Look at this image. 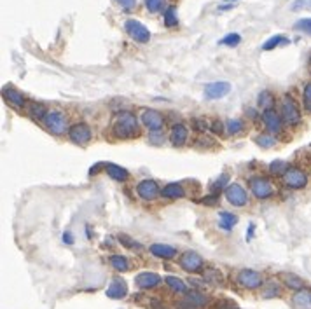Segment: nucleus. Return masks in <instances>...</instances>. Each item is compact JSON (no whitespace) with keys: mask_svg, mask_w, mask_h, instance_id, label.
<instances>
[{"mask_svg":"<svg viewBox=\"0 0 311 309\" xmlns=\"http://www.w3.org/2000/svg\"><path fill=\"white\" fill-rule=\"evenodd\" d=\"M114 135L117 138H131L138 135V121L135 114L121 112L114 121Z\"/></svg>","mask_w":311,"mask_h":309,"instance_id":"f257e3e1","label":"nucleus"},{"mask_svg":"<svg viewBox=\"0 0 311 309\" xmlns=\"http://www.w3.org/2000/svg\"><path fill=\"white\" fill-rule=\"evenodd\" d=\"M44 126L46 130L53 135H63L65 131H68V121H66V116L58 110H53V112H47V116L44 117Z\"/></svg>","mask_w":311,"mask_h":309,"instance_id":"f03ea898","label":"nucleus"},{"mask_svg":"<svg viewBox=\"0 0 311 309\" xmlns=\"http://www.w3.org/2000/svg\"><path fill=\"white\" fill-rule=\"evenodd\" d=\"M282 117L283 121L287 122L289 126H297L301 124V109H299V105L294 101L292 97H283L282 100Z\"/></svg>","mask_w":311,"mask_h":309,"instance_id":"7ed1b4c3","label":"nucleus"},{"mask_svg":"<svg viewBox=\"0 0 311 309\" xmlns=\"http://www.w3.org/2000/svg\"><path fill=\"white\" fill-rule=\"evenodd\" d=\"M250 189H252V194L257 199H268V197L274 196L276 189L271 184V180L264 178V176H255V178L250 180Z\"/></svg>","mask_w":311,"mask_h":309,"instance_id":"20e7f679","label":"nucleus"},{"mask_svg":"<svg viewBox=\"0 0 311 309\" xmlns=\"http://www.w3.org/2000/svg\"><path fill=\"white\" fill-rule=\"evenodd\" d=\"M236 281L240 287H243L247 290H257L264 283L261 272L253 271V269H243V271H240L236 276Z\"/></svg>","mask_w":311,"mask_h":309,"instance_id":"39448f33","label":"nucleus"},{"mask_svg":"<svg viewBox=\"0 0 311 309\" xmlns=\"http://www.w3.org/2000/svg\"><path fill=\"white\" fill-rule=\"evenodd\" d=\"M124 30H126V34H128L133 40L140 42V44H145V42H149V39H150V32L147 30V26L142 25L140 21H137V19L126 21Z\"/></svg>","mask_w":311,"mask_h":309,"instance_id":"423d86ee","label":"nucleus"},{"mask_svg":"<svg viewBox=\"0 0 311 309\" xmlns=\"http://www.w3.org/2000/svg\"><path fill=\"white\" fill-rule=\"evenodd\" d=\"M283 184L290 189H304L308 185V175L299 168H289L283 173Z\"/></svg>","mask_w":311,"mask_h":309,"instance_id":"0eeeda50","label":"nucleus"},{"mask_svg":"<svg viewBox=\"0 0 311 309\" xmlns=\"http://www.w3.org/2000/svg\"><path fill=\"white\" fill-rule=\"evenodd\" d=\"M179 266L187 272H198L203 269V259L196 251H184L182 257L179 259Z\"/></svg>","mask_w":311,"mask_h":309,"instance_id":"6e6552de","label":"nucleus"},{"mask_svg":"<svg viewBox=\"0 0 311 309\" xmlns=\"http://www.w3.org/2000/svg\"><path fill=\"white\" fill-rule=\"evenodd\" d=\"M226 199L231 203L232 206H245L249 203V194L241 185L238 184H231L226 187Z\"/></svg>","mask_w":311,"mask_h":309,"instance_id":"1a4fd4ad","label":"nucleus"},{"mask_svg":"<svg viewBox=\"0 0 311 309\" xmlns=\"http://www.w3.org/2000/svg\"><path fill=\"white\" fill-rule=\"evenodd\" d=\"M68 136L74 143H79V145H86L89 140H91V130L86 122H77V124L70 126L68 130Z\"/></svg>","mask_w":311,"mask_h":309,"instance_id":"9d476101","label":"nucleus"},{"mask_svg":"<svg viewBox=\"0 0 311 309\" xmlns=\"http://www.w3.org/2000/svg\"><path fill=\"white\" fill-rule=\"evenodd\" d=\"M229 93H231V84L226 82V80L210 82L207 84V88H205V97H207L208 100H219V98H224Z\"/></svg>","mask_w":311,"mask_h":309,"instance_id":"9b49d317","label":"nucleus"},{"mask_svg":"<svg viewBox=\"0 0 311 309\" xmlns=\"http://www.w3.org/2000/svg\"><path fill=\"white\" fill-rule=\"evenodd\" d=\"M142 124L145 126L149 131H161L165 126V119L159 112L156 110H144L142 112Z\"/></svg>","mask_w":311,"mask_h":309,"instance_id":"f8f14e48","label":"nucleus"},{"mask_svg":"<svg viewBox=\"0 0 311 309\" xmlns=\"http://www.w3.org/2000/svg\"><path fill=\"white\" fill-rule=\"evenodd\" d=\"M262 121H264L268 131H271V133H280V131H282L283 117L282 114H278L274 109L264 110V112H262Z\"/></svg>","mask_w":311,"mask_h":309,"instance_id":"ddd939ff","label":"nucleus"},{"mask_svg":"<svg viewBox=\"0 0 311 309\" xmlns=\"http://www.w3.org/2000/svg\"><path fill=\"white\" fill-rule=\"evenodd\" d=\"M105 295L108 299H116V301L117 299H124L128 295V285H126V281L123 278H114L110 281V285H108V289L105 290Z\"/></svg>","mask_w":311,"mask_h":309,"instance_id":"4468645a","label":"nucleus"},{"mask_svg":"<svg viewBox=\"0 0 311 309\" xmlns=\"http://www.w3.org/2000/svg\"><path fill=\"white\" fill-rule=\"evenodd\" d=\"M135 283H137L138 289L142 290H150V289H156L159 283H161V276L156 274V272H140V274L135 278Z\"/></svg>","mask_w":311,"mask_h":309,"instance_id":"2eb2a0df","label":"nucleus"},{"mask_svg":"<svg viewBox=\"0 0 311 309\" xmlns=\"http://www.w3.org/2000/svg\"><path fill=\"white\" fill-rule=\"evenodd\" d=\"M137 193L142 199L150 201V199H156V197H158L159 187L154 180H142V182H138V185H137Z\"/></svg>","mask_w":311,"mask_h":309,"instance_id":"dca6fc26","label":"nucleus"},{"mask_svg":"<svg viewBox=\"0 0 311 309\" xmlns=\"http://www.w3.org/2000/svg\"><path fill=\"white\" fill-rule=\"evenodd\" d=\"M292 308L294 309H311V290H297L292 295Z\"/></svg>","mask_w":311,"mask_h":309,"instance_id":"f3484780","label":"nucleus"},{"mask_svg":"<svg viewBox=\"0 0 311 309\" xmlns=\"http://www.w3.org/2000/svg\"><path fill=\"white\" fill-rule=\"evenodd\" d=\"M149 251L154 257H159V259H173L177 250L170 245H163V243H154L149 247Z\"/></svg>","mask_w":311,"mask_h":309,"instance_id":"a211bd4d","label":"nucleus"},{"mask_svg":"<svg viewBox=\"0 0 311 309\" xmlns=\"http://www.w3.org/2000/svg\"><path fill=\"white\" fill-rule=\"evenodd\" d=\"M2 95H4V98L9 101V103L14 105V107H18V109L25 107V97H23V95H21L18 89H14V88H4Z\"/></svg>","mask_w":311,"mask_h":309,"instance_id":"6ab92c4d","label":"nucleus"},{"mask_svg":"<svg viewBox=\"0 0 311 309\" xmlns=\"http://www.w3.org/2000/svg\"><path fill=\"white\" fill-rule=\"evenodd\" d=\"M170 140L175 147H182L187 142V128L184 124L173 126V130L170 133Z\"/></svg>","mask_w":311,"mask_h":309,"instance_id":"aec40b11","label":"nucleus"},{"mask_svg":"<svg viewBox=\"0 0 311 309\" xmlns=\"http://www.w3.org/2000/svg\"><path fill=\"white\" fill-rule=\"evenodd\" d=\"M282 280L283 283H285L287 289H290V290H303L304 289V281L299 278V276L292 274V272H285V274H282Z\"/></svg>","mask_w":311,"mask_h":309,"instance_id":"412c9836","label":"nucleus"},{"mask_svg":"<svg viewBox=\"0 0 311 309\" xmlns=\"http://www.w3.org/2000/svg\"><path fill=\"white\" fill-rule=\"evenodd\" d=\"M161 194L168 199H179V197H184L186 193H184V189L180 184H168L165 185V189L161 191Z\"/></svg>","mask_w":311,"mask_h":309,"instance_id":"4be33fe9","label":"nucleus"},{"mask_svg":"<svg viewBox=\"0 0 311 309\" xmlns=\"http://www.w3.org/2000/svg\"><path fill=\"white\" fill-rule=\"evenodd\" d=\"M107 173L110 178H114L116 182H124L126 178L129 176L128 170H124V168H121V166H116V164H107Z\"/></svg>","mask_w":311,"mask_h":309,"instance_id":"5701e85b","label":"nucleus"},{"mask_svg":"<svg viewBox=\"0 0 311 309\" xmlns=\"http://www.w3.org/2000/svg\"><path fill=\"white\" fill-rule=\"evenodd\" d=\"M108 262H110V266L119 272L129 271V260L126 259L124 255H112V257L108 259Z\"/></svg>","mask_w":311,"mask_h":309,"instance_id":"b1692460","label":"nucleus"},{"mask_svg":"<svg viewBox=\"0 0 311 309\" xmlns=\"http://www.w3.org/2000/svg\"><path fill=\"white\" fill-rule=\"evenodd\" d=\"M165 281L175 293H187L189 292V290H187V285L184 283L180 278H177V276H166Z\"/></svg>","mask_w":311,"mask_h":309,"instance_id":"393cba45","label":"nucleus"},{"mask_svg":"<svg viewBox=\"0 0 311 309\" xmlns=\"http://www.w3.org/2000/svg\"><path fill=\"white\" fill-rule=\"evenodd\" d=\"M184 297H186L189 302H192V304H194L198 309L208 304V295H207V293H203V292H187Z\"/></svg>","mask_w":311,"mask_h":309,"instance_id":"a878e982","label":"nucleus"},{"mask_svg":"<svg viewBox=\"0 0 311 309\" xmlns=\"http://www.w3.org/2000/svg\"><path fill=\"white\" fill-rule=\"evenodd\" d=\"M28 114H30V117L37 119V121H39V119H42V121H44V117L47 116V109L42 103L33 101V103L28 105Z\"/></svg>","mask_w":311,"mask_h":309,"instance_id":"bb28decb","label":"nucleus"},{"mask_svg":"<svg viewBox=\"0 0 311 309\" xmlns=\"http://www.w3.org/2000/svg\"><path fill=\"white\" fill-rule=\"evenodd\" d=\"M238 222L236 215H231L228 212H220V222H219V227L224 231H231L234 227V224Z\"/></svg>","mask_w":311,"mask_h":309,"instance_id":"cd10ccee","label":"nucleus"},{"mask_svg":"<svg viewBox=\"0 0 311 309\" xmlns=\"http://www.w3.org/2000/svg\"><path fill=\"white\" fill-rule=\"evenodd\" d=\"M283 44H289V39L283 37V35H274V37H271L270 40L264 42L262 49H264V51H271V49H274V47L283 46Z\"/></svg>","mask_w":311,"mask_h":309,"instance_id":"c85d7f7f","label":"nucleus"},{"mask_svg":"<svg viewBox=\"0 0 311 309\" xmlns=\"http://www.w3.org/2000/svg\"><path fill=\"white\" fill-rule=\"evenodd\" d=\"M255 142H257V145L262 147V149H271V147L276 143V140H274L273 135L262 133V135H257V136H255Z\"/></svg>","mask_w":311,"mask_h":309,"instance_id":"c756f323","label":"nucleus"},{"mask_svg":"<svg viewBox=\"0 0 311 309\" xmlns=\"http://www.w3.org/2000/svg\"><path fill=\"white\" fill-rule=\"evenodd\" d=\"M287 170H289V164H287L285 161H282V159L273 161V163L270 164V172L273 173V175H283Z\"/></svg>","mask_w":311,"mask_h":309,"instance_id":"7c9ffc66","label":"nucleus"},{"mask_svg":"<svg viewBox=\"0 0 311 309\" xmlns=\"http://www.w3.org/2000/svg\"><path fill=\"white\" fill-rule=\"evenodd\" d=\"M294 30L303 32V34H306V35H311V18H303V19L295 21Z\"/></svg>","mask_w":311,"mask_h":309,"instance_id":"2f4dec72","label":"nucleus"},{"mask_svg":"<svg viewBox=\"0 0 311 309\" xmlns=\"http://www.w3.org/2000/svg\"><path fill=\"white\" fill-rule=\"evenodd\" d=\"M203 278L207 281H212V283H222V274H220V272L217 271V269H213V268L205 269Z\"/></svg>","mask_w":311,"mask_h":309,"instance_id":"473e14b6","label":"nucleus"},{"mask_svg":"<svg viewBox=\"0 0 311 309\" xmlns=\"http://www.w3.org/2000/svg\"><path fill=\"white\" fill-rule=\"evenodd\" d=\"M119 241L124 245L126 248H129V250H142V245L138 241H135V239H131L129 236H126V234H119Z\"/></svg>","mask_w":311,"mask_h":309,"instance_id":"72a5a7b5","label":"nucleus"},{"mask_svg":"<svg viewBox=\"0 0 311 309\" xmlns=\"http://www.w3.org/2000/svg\"><path fill=\"white\" fill-rule=\"evenodd\" d=\"M226 130H228L229 135H238L243 130V122L240 119H229L228 124H226Z\"/></svg>","mask_w":311,"mask_h":309,"instance_id":"f704fd0d","label":"nucleus"},{"mask_svg":"<svg viewBox=\"0 0 311 309\" xmlns=\"http://www.w3.org/2000/svg\"><path fill=\"white\" fill-rule=\"evenodd\" d=\"M257 103H259V107H261V109H264V110L271 109V105H273V97H271V93L262 91L261 95H259Z\"/></svg>","mask_w":311,"mask_h":309,"instance_id":"c9c22d12","label":"nucleus"},{"mask_svg":"<svg viewBox=\"0 0 311 309\" xmlns=\"http://www.w3.org/2000/svg\"><path fill=\"white\" fill-rule=\"evenodd\" d=\"M177 23H179V19H177V11H175L173 7H170L165 13V25L168 26V28H171V26H175Z\"/></svg>","mask_w":311,"mask_h":309,"instance_id":"e433bc0d","label":"nucleus"},{"mask_svg":"<svg viewBox=\"0 0 311 309\" xmlns=\"http://www.w3.org/2000/svg\"><path fill=\"white\" fill-rule=\"evenodd\" d=\"M240 42H241L240 35H238V34H229V35H226L222 40H220V44H222V46H229V47H236Z\"/></svg>","mask_w":311,"mask_h":309,"instance_id":"4c0bfd02","label":"nucleus"},{"mask_svg":"<svg viewBox=\"0 0 311 309\" xmlns=\"http://www.w3.org/2000/svg\"><path fill=\"white\" fill-rule=\"evenodd\" d=\"M290 9L292 11H311V0H294Z\"/></svg>","mask_w":311,"mask_h":309,"instance_id":"58836bf2","label":"nucleus"},{"mask_svg":"<svg viewBox=\"0 0 311 309\" xmlns=\"http://www.w3.org/2000/svg\"><path fill=\"white\" fill-rule=\"evenodd\" d=\"M303 101H304V109H306L308 112H311V82H308L306 86H304Z\"/></svg>","mask_w":311,"mask_h":309,"instance_id":"ea45409f","label":"nucleus"},{"mask_svg":"<svg viewBox=\"0 0 311 309\" xmlns=\"http://www.w3.org/2000/svg\"><path fill=\"white\" fill-rule=\"evenodd\" d=\"M278 295H280V289H278V285H274V283L268 285L266 290H264V293H262L264 299H271V297H278Z\"/></svg>","mask_w":311,"mask_h":309,"instance_id":"a19ab883","label":"nucleus"},{"mask_svg":"<svg viewBox=\"0 0 311 309\" xmlns=\"http://www.w3.org/2000/svg\"><path fill=\"white\" fill-rule=\"evenodd\" d=\"M145 2V7L149 9L150 13H156V11H159V7H161L163 0H144Z\"/></svg>","mask_w":311,"mask_h":309,"instance_id":"79ce46f5","label":"nucleus"},{"mask_svg":"<svg viewBox=\"0 0 311 309\" xmlns=\"http://www.w3.org/2000/svg\"><path fill=\"white\" fill-rule=\"evenodd\" d=\"M149 140H150V143H154V145H161L163 143V133L161 131H150Z\"/></svg>","mask_w":311,"mask_h":309,"instance_id":"37998d69","label":"nucleus"},{"mask_svg":"<svg viewBox=\"0 0 311 309\" xmlns=\"http://www.w3.org/2000/svg\"><path fill=\"white\" fill-rule=\"evenodd\" d=\"M175 306H177V309H198L194 304H192V302L187 301L186 297H184V299H180V301L177 302V304H175Z\"/></svg>","mask_w":311,"mask_h":309,"instance_id":"c03bdc74","label":"nucleus"},{"mask_svg":"<svg viewBox=\"0 0 311 309\" xmlns=\"http://www.w3.org/2000/svg\"><path fill=\"white\" fill-rule=\"evenodd\" d=\"M116 2L124 9H131V7H135V4H137V0H116Z\"/></svg>","mask_w":311,"mask_h":309,"instance_id":"a18cd8bd","label":"nucleus"},{"mask_svg":"<svg viewBox=\"0 0 311 309\" xmlns=\"http://www.w3.org/2000/svg\"><path fill=\"white\" fill-rule=\"evenodd\" d=\"M226 180H228V175H222V176H220V178L217 180L215 184L212 185V189H213V191H219V189H222V187H224V185H226Z\"/></svg>","mask_w":311,"mask_h":309,"instance_id":"49530a36","label":"nucleus"},{"mask_svg":"<svg viewBox=\"0 0 311 309\" xmlns=\"http://www.w3.org/2000/svg\"><path fill=\"white\" fill-rule=\"evenodd\" d=\"M192 124H194V128L198 131H205V130H207V122L201 121V119H192Z\"/></svg>","mask_w":311,"mask_h":309,"instance_id":"de8ad7c7","label":"nucleus"},{"mask_svg":"<svg viewBox=\"0 0 311 309\" xmlns=\"http://www.w3.org/2000/svg\"><path fill=\"white\" fill-rule=\"evenodd\" d=\"M222 130H224V126H222V122H220V121H213L212 122V131L215 135H222Z\"/></svg>","mask_w":311,"mask_h":309,"instance_id":"09e8293b","label":"nucleus"},{"mask_svg":"<svg viewBox=\"0 0 311 309\" xmlns=\"http://www.w3.org/2000/svg\"><path fill=\"white\" fill-rule=\"evenodd\" d=\"M205 205H217L219 203V196H215V194H212L210 197H205L203 199Z\"/></svg>","mask_w":311,"mask_h":309,"instance_id":"8fccbe9b","label":"nucleus"},{"mask_svg":"<svg viewBox=\"0 0 311 309\" xmlns=\"http://www.w3.org/2000/svg\"><path fill=\"white\" fill-rule=\"evenodd\" d=\"M63 241H65L66 245H72V243H74V238H72V234H70V232H65V234H63Z\"/></svg>","mask_w":311,"mask_h":309,"instance_id":"3c124183","label":"nucleus"},{"mask_svg":"<svg viewBox=\"0 0 311 309\" xmlns=\"http://www.w3.org/2000/svg\"><path fill=\"white\" fill-rule=\"evenodd\" d=\"M252 234H253V226L249 227V239H252Z\"/></svg>","mask_w":311,"mask_h":309,"instance_id":"603ef678","label":"nucleus"},{"mask_svg":"<svg viewBox=\"0 0 311 309\" xmlns=\"http://www.w3.org/2000/svg\"><path fill=\"white\" fill-rule=\"evenodd\" d=\"M232 5H222V7H220V11H228V9H231Z\"/></svg>","mask_w":311,"mask_h":309,"instance_id":"864d4df0","label":"nucleus"},{"mask_svg":"<svg viewBox=\"0 0 311 309\" xmlns=\"http://www.w3.org/2000/svg\"><path fill=\"white\" fill-rule=\"evenodd\" d=\"M308 70H310V74H311V58H310V63H308Z\"/></svg>","mask_w":311,"mask_h":309,"instance_id":"5fc2aeb1","label":"nucleus"},{"mask_svg":"<svg viewBox=\"0 0 311 309\" xmlns=\"http://www.w3.org/2000/svg\"><path fill=\"white\" fill-rule=\"evenodd\" d=\"M229 2H231V0H229Z\"/></svg>","mask_w":311,"mask_h":309,"instance_id":"6e6d98bb","label":"nucleus"}]
</instances>
